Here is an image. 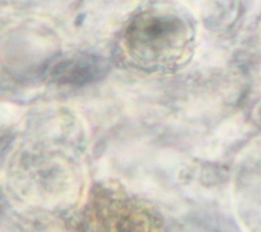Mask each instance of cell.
Returning <instances> with one entry per match:
<instances>
[{"label": "cell", "mask_w": 261, "mask_h": 232, "mask_svg": "<svg viewBox=\"0 0 261 232\" xmlns=\"http://www.w3.org/2000/svg\"><path fill=\"white\" fill-rule=\"evenodd\" d=\"M188 40L186 25L169 16H141L126 31L130 51L146 60L178 58Z\"/></svg>", "instance_id": "1"}, {"label": "cell", "mask_w": 261, "mask_h": 232, "mask_svg": "<svg viewBox=\"0 0 261 232\" xmlns=\"http://www.w3.org/2000/svg\"><path fill=\"white\" fill-rule=\"evenodd\" d=\"M103 67L105 65L100 59L94 56H82L60 62L54 73L61 80L76 82L100 74Z\"/></svg>", "instance_id": "2"}]
</instances>
